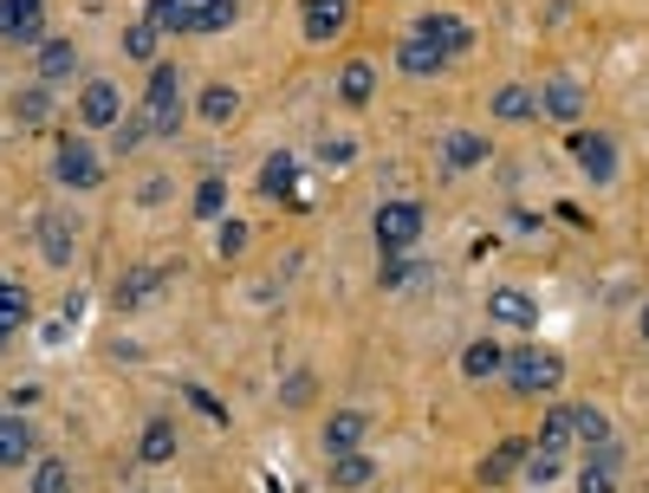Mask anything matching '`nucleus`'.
Listing matches in <instances>:
<instances>
[{"label":"nucleus","instance_id":"obj_1","mask_svg":"<svg viewBox=\"0 0 649 493\" xmlns=\"http://www.w3.org/2000/svg\"><path fill=\"white\" fill-rule=\"evenodd\" d=\"M144 20L156 33H222L234 27V0H150Z\"/></svg>","mask_w":649,"mask_h":493},{"label":"nucleus","instance_id":"obj_2","mask_svg":"<svg viewBox=\"0 0 649 493\" xmlns=\"http://www.w3.org/2000/svg\"><path fill=\"white\" fill-rule=\"evenodd\" d=\"M507 383L520 396H552L566 383V357L545 351V344H527V351H507Z\"/></svg>","mask_w":649,"mask_h":493},{"label":"nucleus","instance_id":"obj_3","mask_svg":"<svg viewBox=\"0 0 649 493\" xmlns=\"http://www.w3.org/2000/svg\"><path fill=\"white\" fill-rule=\"evenodd\" d=\"M429 228V208L422 201H383L377 215H371V234H377V247L396 260V254H410Z\"/></svg>","mask_w":649,"mask_h":493},{"label":"nucleus","instance_id":"obj_4","mask_svg":"<svg viewBox=\"0 0 649 493\" xmlns=\"http://www.w3.org/2000/svg\"><path fill=\"white\" fill-rule=\"evenodd\" d=\"M144 117H150L156 137H176V124H183V78L176 66H150V91H144Z\"/></svg>","mask_w":649,"mask_h":493},{"label":"nucleus","instance_id":"obj_5","mask_svg":"<svg viewBox=\"0 0 649 493\" xmlns=\"http://www.w3.org/2000/svg\"><path fill=\"white\" fill-rule=\"evenodd\" d=\"M566 156H572V162L591 176V183H598V189H604V183H617V144L604 137V130H572V137H566Z\"/></svg>","mask_w":649,"mask_h":493},{"label":"nucleus","instance_id":"obj_6","mask_svg":"<svg viewBox=\"0 0 649 493\" xmlns=\"http://www.w3.org/2000/svg\"><path fill=\"white\" fill-rule=\"evenodd\" d=\"M52 176H59L66 189H98V183H105V162H98V150H91L85 137H66V144L52 150Z\"/></svg>","mask_w":649,"mask_h":493},{"label":"nucleus","instance_id":"obj_7","mask_svg":"<svg viewBox=\"0 0 649 493\" xmlns=\"http://www.w3.org/2000/svg\"><path fill=\"white\" fill-rule=\"evenodd\" d=\"M78 117H85L91 130H117V124H124V91H117L111 78H91V85L78 91Z\"/></svg>","mask_w":649,"mask_h":493},{"label":"nucleus","instance_id":"obj_8","mask_svg":"<svg viewBox=\"0 0 649 493\" xmlns=\"http://www.w3.org/2000/svg\"><path fill=\"white\" fill-rule=\"evenodd\" d=\"M260 195H279V201H286V208H306L312 195L299 189V162H293V156L279 150V156H267V162H260Z\"/></svg>","mask_w":649,"mask_h":493},{"label":"nucleus","instance_id":"obj_9","mask_svg":"<svg viewBox=\"0 0 649 493\" xmlns=\"http://www.w3.org/2000/svg\"><path fill=\"white\" fill-rule=\"evenodd\" d=\"M0 39H13V46H39V39H46V13H39V0H0Z\"/></svg>","mask_w":649,"mask_h":493},{"label":"nucleus","instance_id":"obj_10","mask_svg":"<svg viewBox=\"0 0 649 493\" xmlns=\"http://www.w3.org/2000/svg\"><path fill=\"white\" fill-rule=\"evenodd\" d=\"M396 66H403L410 78H435L442 66H449V52H442V46H435V39H429V33L416 27V33H403V39H396Z\"/></svg>","mask_w":649,"mask_h":493},{"label":"nucleus","instance_id":"obj_11","mask_svg":"<svg viewBox=\"0 0 649 493\" xmlns=\"http://www.w3.org/2000/svg\"><path fill=\"white\" fill-rule=\"evenodd\" d=\"M364 435H371V410H332V416H325V455L364 448Z\"/></svg>","mask_w":649,"mask_h":493},{"label":"nucleus","instance_id":"obj_12","mask_svg":"<svg viewBox=\"0 0 649 493\" xmlns=\"http://www.w3.org/2000/svg\"><path fill=\"white\" fill-rule=\"evenodd\" d=\"M169 286V266H137V273H124L117 279V312H144Z\"/></svg>","mask_w":649,"mask_h":493},{"label":"nucleus","instance_id":"obj_13","mask_svg":"<svg viewBox=\"0 0 649 493\" xmlns=\"http://www.w3.org/2000/svg\"><path fill=\"white\" fill-rule=\"evenodd\" d=\"M33 240H39V260H46V266H66L78 254V234H72V221H66V215H39Z\"/></svg>","mask_w":649,"mask_h":493},{"label":"nucleus","instance_id":"obj_14","mask_svg":"<svg viewBox=\"0 0 649 493\" xmlns=\"http://www.w3.org/2000/svg\"><path fill=\"white\" fill-rule=\"evenodd\" d=\"M344 13H351V0H306L299 7V27H306L312 46H325V39L344 33Z\"/></svg>","mask_w":649,"mask_h":493},{"label":"nucleus","instance_id":"obj_15","mask_svg":"<svg viewBox=\"0 0 649 493\" xmlns=\"http://www.w3.org/2000/svg\"><path fill=\"white\" fill-rule=\"evenodd\" d=\"M527 455H533V442H520V435H507L494 455L481 461V487H500V481H513L520 467H527Z\"/></svg>","mask_w":649,"mask_h":493},{"label":"nucleus","instance_id":"obj_16","mask_svg":"<svg viewBox=\"0 0 649 493\" xmlns=\"http://www.w3.org/2000/svg\"><path fill=\"white\" fill-rule=\"evenodd\" d=\"M461 377L468 383H488V377H507V351L494 338H474L461 351Z\"/></svg>","mask_w":649,"mask_h":493},{"label":"nucleus","instance_id":"obj_17","mask_svg":"<svg viewBox=\"0 0 649 493\" xmlns=\"http://www.w3.org/2000/svg\"><path fill=\"white\" fill-rule=\"evenodd\" d=\"M488 312H494L500 325H520V332H533V325H539L533 293H520V286H500L494 299H488Z\"/></svg>","mask_w":649,"mask_h":493},{"label":"nucleus","instance_id":"obj_18","mask_svg":"<svg viewBox=\"0 0 649 493\" xmlns=\"http://www.w3.org/2000/svg\"><path fill=\"white\" fill-rule=\"evenodd\" d=\"M137 461H150V467H169V461H176V422H169V416L144 422V435H137Z\"/></svg>","mask_w":649,"mask_h":493},{"label":"nucleus","instance_id":"obj_19","mask_svg":"<svg viewBox=\"0 0 649 493\" xmlns=\"http://www.w3.org/2000/svg\"><path fill=\"white\" fill-rule=\"evenodd\" d=\"M422 33L435 39V46H442L449 59H455V52H468V46H474V27H468L461 13H429V20H422Z\"/></svg>","mask_w":649,"mask_h":493},{"label":"nucleus","instance_id":"obj_20","mask_svg":"<svg viewBox=\"0 0 649 493\" xmlns=\"http://www.w3.org/2000/svg\"><path fill=\"white\" fill-rule=\"evenodd\" d=\"M488 150H494V144L474 137V130H449V137H442V162H449V169H481Z\"/></svg>","mask_w":649,"mask_h":493},{"label":"nucleus","instance_id":"obj_21","mask_svg":"<svg viewBox=\"0 0 649 493\" xmlns=\"http://www.w3.org/2000/svg\"><path fill=\"white\" fill-rule=\"evenodd\" d=\"M20 461H33V428L13 410H0V467H20Z\"/></svg>","mask_w":649,"mask_h":493},{"label":"nucleus","instance_id":"obj_22","mask_svg":"<svg viewBox=\"0 0 649 493\" xmlns=\"http://www.w3.org/2000/svg\"><path fill=\"white\" fill-rule=\"evenodd\" d=\"M338 98L344 105H371V98H377V66H371V59H351L338 72Z\"/></svg>","mask_w":649,"mask_h":493},{"label":"nucleus","instance_id":"obj_23","mask_svg":"<svg viewBox=\"0 0 649 493\" xmlns=\"http://www.w3.org/2000/svg\"><path fill=\"white\" fill-rule=\"evenodd\" d=\"M578 435H572V410H545V422H539V442L533 455H566Z\"/></svg>","mask_w":649,"mask_h":493},{"label":"nucleus","instance_id":"obj_24","mask_svg":"<svg viewBox=\"0 0 649 493\" xmlns=\"http://www.w3.org/2000/svg\"><path fill=\"white\" fill-rule=\"evenodd\" d=\"M494 117L500 124H527V117H539V91H527V85H500L494 91Z\"/></svg>","mask_w":649,"mask_h":493},{"label":"nucleus","instance_id":"obj_25","mask_svg":"<svg viewBox=\"0 0 649 493\" xmlns=\"http://www.w3.org/2000/svg\"><path fill=\"white\" fill-rule=\"evenodd\" d=\"M78 72V46L72 39H39V78H72Z\"/></svg>","mask_w":649,"mask_h":493},{"label":"nucleus","instance_id":"obj_26","mask_svg":"<svg viewBox=\"0 0 649 493\" xmlns=\"http://www.w3.org/2000/svg\"><path fill=\"white\" fill-rule=\"evenodd\" d=\"M195 111H201V124H234V117H240V91H234V85H208V91L195 98Z\"/></svg>","mask_w":649,"mask_h":493},{"label":"nucleus","instance_id":"obj_27","mask_svg":"<svg viewBox=\"0 0 649 493\" xmlns=\"http://www.w3.org/2000/svg\"><path fill=\"white\" fill-rule=\"evenodd\" d=\"M435 286V266H403V254L383 266V293H429Z\"/></svg>","mask_w":649,"mask_h":493},{"label":"nucleus","instance_id":"obj_28","mask_svg":"<svg viewBox=\"0 0 649 493\" xmlns=\"http://www.w3.org/2000/svg\"><path fill=\"white\" fill-rule=\"evenodd\" d=\"M539 111H552V117H566V124H572V117L584 111V91H578L572 78H552V85L539 91Z\"/></svg>","mask_w":649,"mask_h":493},{"label":"nucleus","instance_id":"obj_29","mask_svg":"<svg viewBox=\"0 0 649 493\" xmlns=\"http://www.w3.org/2000/svg\"><path fill=\"white\" fill-rule=\"evenodd\" d=\"M572 435L584 442V448H611V422H604V410H598V403H578L572 410Z\"/></svg>","mask_w":649,"mask_h":493},{"label":"nucleus","instance_id":"obj_30","mask_svg":"<svg viewBox=\"0 0 649 493\" xmlns=\"http://www.w3.org/2000/svg\"><path fill=\"white\" fill-rule=\"evenodd\" d=\"M27 318H33V293H27L20 279H7V273H0V325L13 332V325H27Z\"/></svg>","mask_w":649,"mask_h":493},{"label":"nucleus","instance_id":"obj_31","mask_svg":"<svg viewBox=\"0 0 649 493\" xmlns=\"http://www.w3.org/2000/svg\"><path fill=\"white\" fill-rule=\"evenodd\" d=\"M371 474H377V455H357V448H351V455L332 461V481H338V487H371Z\"/></svg>","mask_w":649,"mask_h":493},{"label":"nucleus","instance_id":"obj_32","mask_svg":"<svg viewBox=\"0 0 649 493\" xmlns=\"http://www.w3.org/2000/svg\"><path fill=\"white\" fill-rule=\"evenodd\" d=\"M222 208H228V183L208 176V183L195 189V221H222Z\"/></svg>","mask_w":649,"mask_h":493},{"label":"nucleus","instance_id":"obj_33","mask_svg":"<svg viewBox=\"0 0 649 493\" xmlns=\"http://www.w3.org/2000/svg\"><path fill=\"white\" fill-rule=\"evenodd\" d=\"M33 493H72V474H66V461L59 455H46L33 467Z\"/></svg>","mask_w":649,"mask_h":493},{"label":"nucleus","instance_id":"obj_34","mask_svg":"<svg viewBox=\"0 0 649 493\" xmlns=\"http://www.w3.org/2000/svg\"><path fill=\"white\" fill-rule=\"evenodd\" d=\"M156 39H163V33H156L150 20H137V27L124 33V52H130V59H150V66H156Z\"/></svg>","mask_w":649,"mask_h":493},{"label":"nucleus","instance_id":"obj_35","mask_svg":"<svg viewBox=\"0 0 649 493\" xmlns=\"http://www.w3.org/2000/svg\"><path fill=\"white\" fill-rule=\"evenodd\" d=\"M527 481L533 487H552L559 481V455H527Z\"/></svg>","mask_w":649,"mask_h":493},{"label":"nucleus","instance_id":"obj_36","mask_svg":"<svg viewBox=\"0 0 649 493\" xmlns=\"http://www.w3.org/2000/svg\"><path fill=\"white\" fill-rule=\"evenodd\" d=\"M215 247H222V254H240V247H247V221H222V228H215Z\"/></svg>","mask_w":649,"mask_h":493},{"label":"nucleus","instance_id":"obj_37","mask_svg":"<svg viewBox=\"0 0 649 493\" xmlns=\"http://www.w3.org/2000/svg\"><path fill=\"white\" fill-rule=\"evenodd\" d=\"M183 396H189V403H195V410H201V416H208V422H228V410L215 403V390H201V383H189Z\"/></svg>","mask_w":649,"mask_h":493},{"label":"nucleus","instance_id":"obj_38","mask_svg":"<svg viewBox=\"0 0 649 493\" xmlns=\"http://www.w3.org/2000/svg\"><path fill=\"white\" fill-rule=\"evenodd\" d=\"M13 111H20V124H39V117L52 111V98H46V91H20V105H13Z\"/></svg>","mask_w":649,"mask_h":493},{"label":"nucleus","instance_id":"obj_39","mask_svg":"<svg viewBox=\"0 0 649 493\" xmlns=\"http://www.w3.org/2000/svg\"><path fill=\"white\" fill-rule=\"evenodd\" d=\"M163 195H169V183H163V176H150V183H144V189H137V201H150V208H156V201H163Z\"/></svg>","mask_w":649,"mask_h":493},{"label":"nucleus","instance_id":"obj_40","mask_svg":"<svg viewBox=\"0 0 649 493\" xmlns=\"http://www.w3.org/2000/svg\"><path fill=\"white\" fill-rule=\"evenodd\" d=\"M637 332H643V344H649V305H643V318H637Z\"/></svg>","mask_w":649,"mask_h":493},{"label":"nucleus","instance_id":"obj_41","mask_svg":"<svg viewBox=\"0 0 649 493\" xmlns=\"http://www.w3.org/2000/svg\"><path fill=\"white\" fill-rule=\"evenodd\" d=\"M7 338H13V332H7V325H0V351H7Z\"/></svg>","mask_w":649,"mask_h":493}]
</instances>
